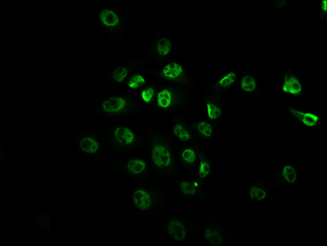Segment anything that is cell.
Segmentation results:
<instances>
[{
	"mask_svg": "<svg viewBox=\"0 0 327 246\" xmlns=\"http://www.w3.org/2000/svg\"><path fill=\"white\" fill-rule=\"evenodd\" d=\"M144 148L154 179L162 181L182 177L176 157L175 142L170 133L143 122Z\"/></svg>",
	"mask_w": 327,
	"mask_h": 246,
	"instance_id": "6da1fadb",
	"label": "cell"
},
{
	"mask_svg": "<svg viewBox=\"0 0 327 246\" xmlns=\"http://www.w3.org/2000/svg\"><path fill=\"white\" fill-rule=\"evenodd\" d=\"M131 212L152 219L158 216L169 204L172 190L166 185L139 184L126 191Z\"/></svg>",
	"mask_w": 327,
	"mask_h": 246,
	"instance_id": "7a4b0ae2",
	"label": "cell"
},
{
	"mask_svg": "<svg viewBox=\"0 0 327 246\" xmlns=\"http://www.w3.org/2000/svg\"><path fill=\"white\" fill-rule=\"evenodd\" d=\"M91 107L98 116L116 119H131L144 110L135 93L127 90L101 98Z\"/></svg>",
	"mask_w": 327,
	"mask_h": 246,
	"instance_id": "3957f363",
	"label": "cell"
},
{
	"mask_svg": "<svg viewBox=\"0 0 327 246\" xmlns=\"http://www.w3.org/2000/svg\"><path fill=\"white\" fill-rule=\"evenodd\" d=\"M155 84L152 108L172 117L180 115L187 116L190 112L189 97L191 91L179 85Z\"/></svg>",
	"mask_w": 327,
	"mask_h": 246,
	"instance_id": "277c9868",
	"label": "cell"
},
{
	"mask_svg": "<svg viewBox=\"0 0 327 246\" xmlns=\"http://www.w3.org/2000/svg\"><path fill=\"white\" fill-rule=\"evenodd\" d=\"M102 140L106 148L120 155L125 156L135 149L144 147L145 136L137 132L130 125V121L115 123L106 128L102 133Z\"/></svg>",
	"mask_w": 327,
	"mask_h": 246,
	"instance_id": "5b68a950",
	"label": "cell"
},
{
	"mask_svg": "<svg viewBox=\"0 0 327 246\" xmlns=\"http://www.w3.org/2000/svg\"><path fill=\"white\" fill-rule=\"evenodd\" d=\"M95 17L97 23L112 43L125 44L128 19L120 9L111 2H97Z\"/></svg>",
	"mask_w": 327,
	"mask_h": 246,
	"instance_id": "8992f818",
	"label": "cell"
},
{
	"mask_svg": "<svg viewBox=\"0 0 327 246\" xmlns=\"http://www.w3.org/2000/svg\"><path fill=\"white\" fill-rule=\"evenodd\" d=\"M146 76H151L150 80L155 83L179 85L194 92L195 83L186 65L174 56L156 64L155 68L146 66L144 69Z\"/></svg>",
	"mask_w": 327,
	"mask_h": 246,
	"instance_id": "52a82bcc",
	"label": "cell"
},
{
	"mask_svg": "<svg viewBox=\"0 0 327 246\" xmlns=\"http://www.w3.org/2000/svg\"><path fill=\"white\" fill-rule=\"evenodd\" d=\"M203 225L198 219L177 215L174 213L165 218L156 231L165 235L169 241L176 243H189L195 240L201 232Z\"/></svg>",
	"mask_w": 327,
	"mask_h": 246,
	"instance_id": "ba28073f",
	"label": "cell"
},
{
	"mask_svg": "<svg viewBox=\"0 0 327 246\" xmlns=\"http://www.w3.org/2000/svg\"><path fill=\"white\" fill-rule=\"evenodd\" d=\"M110 168L114 171L140 184H146L152 179V171L145 154L123 156L113 161Z\"/></svg>",
	"mask_w": 327,
	"mask_h": 246,
	"instance_id": "9c48e42d",
	"label": "cell"
},
{
	"mask_svg": "<svg viewBox=\"0 0 327 246\" xmlns=\"http://www.w3.org/2000/svg\"><path fill=\"white\" fill-rule=\"evenodd\" d=\"M206 221L201 233L206 244L218 246L233 241L234 229L229 221L213 213H208Z\"/></svg>",
	"mask_w": 327,
	"mask_h": 246,
	"instance_id": "30bf717a",
	"label": "cell"
},
{
	"mask_svg": "<svg viewBox=\"0 0 327 246\" xmlns=\"http://www.w3.org/2000/svg\"><path fill=\"white\" fill-rule=\"evenodd\" d=\"M173 37L169 29L158 28L149 45L139 57L150 64H159L173 57Z\"/></svg>",
	"mask_w": 327,
	"mask_h": 246,
	"instance_id": "8fae6325",
	"label": "cell"
},
{
	"mask_svg": "<svg viewBox=\"0 0 327 246\" xmlns=\"http://www.w3.org/2000/svg\"><path fill=\"white\" fill-rule=\"evenodd\" d=\"M241 65V76L238 83L237 88L242 93L253 97L259 98L265 101L271 100L262 89L257 77L251 59L243 58L240 61Z\"/></svg>",
	"mask_w": 327,
	"mask_h": 246,
	"instance_id": "7c38bea8",
	"label": "cell"
},
{
	"mask_svg": "<svg viewBox=\"0 0 327 246\" xmlns=\"http://www.w3.org/2000/svg\"><path fill=\"white\" fill-rule=\"evenodd\" d=\"M149 61L135 57L129 61L119 63L115 67L107 70H102L103 76L113 84L124 87L132 71L139 68L146 67Z\"/></svg>",
	"mask_w": 327,
	"mask_h": 246,
	"instance_id": "4fadbf2b",
	"label": "cell"
},
{
	"mask_svg": "<svg viewBox=\"0 0 327 246\" xmlns=\"http://www.w3.org/2000/svg\"><path fill=\"white\" fill-rule=\"evenodd\" d=\"M299 170L295 163L286 162L270 174L268 178L273 189L287 191L298 182Z\"/></svg>",
	"mask_w": 327,
	"mask_h": 246,
	"instance_id": "5bb4252c",
	"label": "cell"
},
{
	"mask_svg": "<svg viewBox=\"0 0 327 246\" xmlns=\"http://www.w3.org/2000/svg\"><path fill=\"white\" fill-rule=\"evenodd\" d=\"M170 134L177 146L185 144H199V140L189 124L185 115L172 117Z\"/></svg>",
	"mask_w": 327,
	"mask_h": 246,
	"instance_id": "9a60e30c",
	"label": "cell"
},
{
	"mask_svg": "<svg viewBox=\"0 0 327 246\" xmlns=\"http://www.w3.org/2000/svg\"><path fill=\"white\" fill-rule=\"evenodd\" d=\"M202 150L199 144H185L177 146L176 151L179 169H183L194 178Z\"/></svg>",
	"mask_w": 327,
	"mask_h": 246,
	"instance_id": "2e32d148",
	"label": "cell"
},
{
	"mask_svg": "<svg viewBox=\"0 0 327 246\" xmlns=\"http://www.w3.org/2000/svg\"><path fill=\"white\" fill-rule=\"evenodd\" d=\"M178 194L184 200L196 199L210 205L207 196L202 190L203 185L195 178H174L172 179Z\"/></svg>",
	"mask_w": 327,
	"mask_h": 246,
	"instance_id": "e0dca14e",
	"label": "cell"
},
{
	"mask_svg": "<svg viewBox=\"0 0 327 246\" xmlns=\"http://www.w3.org/2000/svg\"><path fill=\"white\" fill-rule=\"evenodd\" d=\"M76 144L79 150L85 155L101 158L104 144L95 132L80 131L77 135Z\"/></svg>",
	"mask_w": 327,
	"mask_h": 246,
	"instance_id": "ac0fdd59",
	"label": "cell"
},
{
	"mask_svg": "<svg viewBox=\"0 0 327 246\" xmlns=\"http://www.w3.org/2000/svg\"><path fill=\"white\" fill-rule=\"evenodd\" d=\"M273 188L263 176H257L246 189V196L251 203L261 202L270 199Z\"/></svg>",
	"mask_w": 327,
	"mask_h": 246,
	"instance_id": "d6986e66",
	"label": "cell"
},
{
	"mask_svg": "<svg viewBox=\"0 0 327 246\" xmlns=\"http://www.w3.org/2000/svg\"><path fill=\"white\" fill-rule=\"evenodd\" d=\"M281 91L285 96L295 98H303L305 93L301 78L291 68H286L283 72Z\"/></svg>",
	"mask_w": 327,
	"mask_h": 246,
	"instance_id": "ffe728a7",
	"label": "cell"
},
{
	"mask_svg": "<svg viewBox=\"0 0 327 246\" xmlns=\"http://www.w3.org/2000/svg\"><path fill=\"white\" fill-rule=\"evenodd\" d=\"M223 93L210 92L203 94L206 118L219 126L223 117Z\"/></svg>",
	"mask_w": 327,
	"mask_h": 246,
	"instance_id": "44dd1931",
	"label": "cell"
},
{
	"mask_svg": "<svg viewBox=\"0 0 327 246\" xmlns=\"http://www.w3.org/2000/svg\"><path fill=\"white\" fill-rule=\"evenodd\" d=\"M238 65L235 66L228 72L222 74L209 88L200 91L196 90L193 92L195 94H205L210 92H218L224 93L230 91L234 87H237L238 80L237 72Z\"/></svg>",
	"mask_w": 327,
	"mask_h": 246,
	"instance_id": "7402d4cb",
	"label": "cell"
},
{
	"mask_svg": "<svg viewBox=\"0 0 327 246\" xmlns=\"http://www.w3.org/2000/svg\"><path fill=\"white\" fill-rule=\"evenodd\" d=\"M286 109L290 116L305 128H317L320 125L322 118L316 113L295 105H288Z\"/></svg>",
	"mask_w": 327,
	"mask_h": 246,
	"instance_id": "603a6c76",
	"label": "cell"
},
{
	"mask_svg": "<svg viewBox=\"0 0 327 246\" xmlns=\"http://www.w3.org/2000/svg\"><path fill=\"white\" fill-rule=\"evenodd\" d=\"M189 124L199 140L205 144H212L215 141L218 126L207 118L189 121Z\"/></svg>",
	"mask_w": 327,
	"mask_h": 246,
	"instance_id": "cb8c5ba5",
	"label": "cell"
},
{
	"mask_svg": "<svg viewBox=\"0 0 327 246\" xmlns=\"http://www.w3.org/2000/svg\"><path fill=\"white\" fill-rule=\"evenodd\" d=\"M213 165L212 158L202 149L194 178L203 185L213 173Z\"/></svg>",
	"mask_w": 327,
	"mask_h": 246,
	"instance_id": "d4e9b609",
	"label": "cell"
},
{
	"mask_svg": "<svg viewBox=\"0 0 327 246\" xmlns=\"http://www.w3.org/2000/svg\"><path fill=\"white\" fill-rule=\"evenodd\" d=\"M145 67L137 68L132 71L124 87L127 91L136 93L149 81L144 72Z\"/></svg>",
	"mask_w": 327,
	"mask_h": 246,
	"instance_id": "484cf974",
	"label": "cell"
},
{
	"mask_svg": "<svg viewBox=\"0 0 327 246\" xmlns=\"http://www.w3.org/2000/svg\"><path fill=\"white\" fill-rule=\"evenodd\" d=\"M156 92V84L149 80V81L135 95L143 110L152 107Z\"/></svg>",
	"mask_w": 327,
	"mask_h": 246,
	"instance_id": "4316f807",
	"label": "cell"
},
{
	"mask_svg": "<svg viewBox=\"0 0 327 246\" xmlns=\"http://www.w3.org/2000/svg\"><path fill=\"white\" fill-rule=\"evenodd\" d=\"M288 6L287 1H273L267 2L266 7L271 10L276 14L285 10Z\"/></svg>",
	"mask_w": 327,
	"mask_h": 246,
	"instance_id": "83f0119b",
	"label": "cell"
},
{
	"mask_svg": "<svg viewBox=\"0 0 327 246\" xmlns=\"http://www.w3.org/2000/svg\"><path fill=\"white\" fill-rule=\"evenodd\" d=\"M318 18L322 21L326 20V0H321L318 6Z\"/></svg>",
	"mask_w": 327,
	"mask_h": 246,
	"instance_id": "f1b7e54d",
	"label": "cell"
}]
</instances>
